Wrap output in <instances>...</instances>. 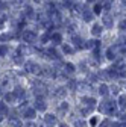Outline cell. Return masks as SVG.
<instances>
[{"mask_svg": "<svg viewBox=\"0 0 126 127\" xmlns=\"http://www.w3.org/2000/svg\"><path fill=\"white\" fill-rule=\"evenodd\" d=\"M15 98H17V97H15L14 92H8V94L5 95V101H6V103H12Z\"/></svg>", "mask_w": 126, "mask_h": 127, "instance_id": "cell-14", "label": "cell"}, {"mask_svg": "<svg viewBox=\"0 0 126 127\" xmlns=\"http://www.w3.org/2000/svg\"><path fill=\"white\" fill-rule=\"evenodd\" d=\"M62 50H64V53H67V55H71V53L74 52L68 44H64V45H62Z\"/></svg>", "mask_w": 126, "mask_h": 127, "instance_id": "cell-20", "label": "cell"}, {"mask_svg": "<svg viewBox=\"0 0 126 127\" xmlns=\"http://www.w3.org/2000/svg\"><path fill=\"white\" fill-rule=\"evenodd\" d=\"M122 3H123V5H126V0H122Z\"/></svg>", "mask_w": 126, "mask_h": 127, "instance_id": "cell-43", "label": "cell"}, {"mask_svg": "<svg viewBox=\"0 0 126 127\" xmlns=\"http://www.w3.org/2000/svg\"><path fill=\"white\" fill-rule=\"evenodd\" d=\"M102 12V5H96V6H94V14H100Z\"/></svg>", "mask_w": 126, "mask_h": 127, "instance_id": "cell-31", "label": "cell"}, {"mask_svg": "<svg viewBox=\"0 0 126 127\" xmlns=\"http://www.w3.org/2000/svg\"><path fill=\"white\" fill-rule=\"evenodd\" d=\"M99 94H100V95H106V94H108V86H106V85H100Z\"/></svg>", "mask_w": 126, "mask_h": 127, "instance_id": "cell-21", "label": "cell"}, {"mask_svg": "<svg viewBox=\"0 0 126 127\" xmlns=\"http://www.w3.org/2000/svg\"><path fill=\"white\" fill-rule=\"evenodd\" d=\"M105 11H109V9H111V2H109V0H108V2H105V5L102 6Z\"/></svg>", "mask_w": 126, "mask_h": 127, "instance_id": "cell-32", "label": "cell"}, {"mask_svg": "<svg viewBox=\"0 0 126 127\" xmlns=\"http://www.w3.org/2000/svg\"><path fill=\"white\" fill-rule=\"evenodd\" d=\"M46 53L49 55V58H52V59H56V58H58V53H56V50H55V49H49Z\"/></svg>", "mask_w": 126, "mask_h": 127, "instance_id": "cell-19", "label": "cell"}, {"mask_svg": "<svg viewBox=\"0 0 126 127\" xmlns=\"http://www.w3.org/2000/svg\"><path fill=\"white\" fill-rule=\"evenodd\" d=\"M26 127H37V126H35L34 123H27V124H26Z\"/></svg>", "mask_w": 126, "mask_h": 127, "instance_id": "cell-38", "label": "cell"}, {"mask_svg": "<svg viewBox=\"0 0 126 127\" xmlns=\"http://www.w3.org/2000/svg\"><path fill=\"white\" fill-rule=\"evenodd\" d=\"M0 112H2V114H6L8 112V107H6L5 103H0Z\"/></svg>", "mask_w": 126, "mask_h": 127, "instance_id": "cell-30", "label": "cell"}, {"mask_svg": "<svg viewBox=\"0 0 126 127\" xmlns=\"http://www.w3.org/2000/svg\"><path fill=\"white\" fill-rule=\"evenodd\" d=\"M34 2H35V3H40V2H41V0H34Z\"/></svg>", "mask_w": 126, "mask_h": 127, "instance_id": "cell-42", "label": "cell"}, {"mask_svg": "<svg viewBox=\"0 0 126 127\" xmlns=\"http://www.w3.org/2000/svg\"><path fill=\"white\" fill-rule=\"evenodd\" d=\"M2 120H3V118H2V115H0V123H2Z\"/></svg>", "mask_w": 126, "mask_h": 127, "instance_id": "cell-44", "label": "cell"}, {"mask_svg": "<svg viewBox=\"0 0 126 127\" xmlns=\"http://www.w3.org/2000/svg\"><path fill=\"white\" fill-rule=\"evenodd\" d=\"M23 39L26 41V42H34L35 39H37V35H35V32H32V30H26L24 33H23Z\"/></svg>", "mask_w": 126, "mask_h": 127, "instance_id": "cell-2", "label": "cell"}, {"mask_svg": "<svg viewBox=\"0 0 126 127\" xmlns=\"http://www.w3.org/2000/svg\"><path fill=\"white\" fill-rule=\"evenodd\" d=\"M14 94H15V97H17V98H24V97H26L24 89H23V88H20V86H17V88L14 89Z\"/></svg>", "mask_w": 126, "mask_h": 127, "instance_id": "cell-6", "label": "cell"}, {"mask_svg": "<svg viewBox=\"0 0 126 127\" xmlns=\"http://www.w3.org/2000/svg\"><path fill=\"white\" fill-rule=\"evenodd\" d=\"M99 127H113V123L109 121V120H105V121H102L100 123V126Z\"/></svg>", "mask_w": 126, "mask_h": 127, "instance_id": "cell-24", "label": "cell"}, {"mask_svg": "<svg viewBox=\"0 0 126 127\" xmlns=\"http://www.w3.org/2000/svg\"><path fill=\"white\" fill-rule=\"evenodd\" d=\"M35 114H37V109L35 107H27V109H24V117L27 120H34L35 118Z\"/></svg>", "mask_w": 126, "mask_h": 127, "instance_id": "cell-3", "label": "cell"}, {"mask_svg": "<svg viewBox=\"0 0 126 127\" xmlns=\"http://www.w3.org/2000/svg\"><path fill=\"white\" fill-rule=\"evenodd\" d=\"M14 61L17 62V64H21V58H14Z\"/></svg>", "mask_w": 126, "mask_h": 127, "instance_id": "cell-37", "label": "cell"}, {"mask_svg": "<svg viewBox=\"0 0 126 127\" xmlns=\"http://www.w3.org/2000/svg\"><path fill=\"white\" fill-rule=\"evenodd\" d=\"M119 29H120L122 32H126V20H122V21H120V24H119Z\"/></svg>", "mask_w": 126, "mask_h": 127, "instance_id": "cell-28", "label": "cell"}, {"mask_svg": "<svg viewBox=\"0 0 126 127\" xmlns=\"http://www.w3.org/2000/svg\"><path fill=\"white\" fill-rule=\"evenodd\" d=\"M71 41H73V44L76 45V49H84V41H82V38L81 36H73L71 38Z\"/></svg>", "mask_w": 126, "mask_h": 127, "instance_id": "cell-4", "label": "cell"}, {"mask_svg": "<svg viewBox=\"0 0 126 127\" xmlns=\"http://www.w3.org/2000/svg\"><path fill=\"white\" fill-rule=\"evenodd\" d=\"M9 126H11V127H23L21 121L17 120V118H11V120H9Z\"/></svg>", "mask_w": 126, "mask_h": 127, "instance_id": "cell-11", "label": "cell"}, {"mask_svg": "<svg viewBox=\"0 0 126 127\" xmlns=\"http://www.w3.org/2000/svg\"><path fill=\"white\" fill-rule=\"evenodd\" d=\"M90 2H94V0H88V3H90Z\"/></svg>", "mask_w": 126, "mask_h": 127, "instance_id": "cell-45", "label": "cell"}, {"mask_svg": "<svg viewBox=\"0 0 126 127\" xmlns=\"http://www.w3.org/2000/svg\"><path fill=\"white\" fill-rule=\"evenodd\" d=\"M3 24H5V18H3V17H0V29L3 27Z\"/></svg>", "mask_w": 126, "mask_h": 127, "instance_id": "cell-36", "label": "cell"}, {"mask_svg": "<svg viewBox=\"0 0 126 127\" xmlns=\"http://www.w3.org/2000/svg\"><path fill=\"white\" fill-rule=\"evenodd\" d=\"M106 58L109 61H114L116 59V52H114V47H111V49H108L106 50Z\"/></svg>", "mask_w": 126, "mask_h": 127, "instance_id": "cell-12", "label": "cell"}, {"mask_svg": "<svg viewBox=\"0 0 126 127\" xmlns=\"http://www.w3.org/2000/svg\"><path fill=\"white\" fill-rule=\"evenodd\" d=\"M44 121H46L47 124H50V126H53V124L56 123V117H55V115H50V114H47V115L44 117Z\"/></svg>", "mask_w": 126, "mask_h": 127, "instance_id": "cell-10", "label": "cell"}, {"mask_svg": "<svg viewBox=\"0 0 126 127\" xmlns=\"http://www.w3.org/2000/svg\"><path fill=\"white\" fill-rule=\"evenodd\" d=\"M119 77H126V71L122 68V70H119Z\"/></svg>", "mask_w": 126, "mask_h": 127, "instance_id": "cell-35", "label": "cell"}, {"mask_svg": "<svg viewBox=\"0 0 126 127\" xmlns=\"http://www.w3.org/2000/svg\"><path fill=\"white\" fill-rule=\"evenodd\" d=\"M82 15H84V20H85V21H90V20H93V12H90L88 9H84Z\"/></svg>", "mask_w": 126, "mask_h": 127, "instance_id": "cell-15", "label": "cell"}, {"mask_svg": "<svg viewBox=\"0 0 126 127\" xmlns=\"http://www.w3.org/2000/svg\"><path fill=\"white\" fill-rule=\"evenodd\" d=\"M82 103H85V104L90 106V107H94V104H96V100H94L93 97H84V98H82Z\"/></svg>", "mask_w": 126, "mask_h": 127, "instance_id": "cell-8", "label": "cell"}, {"mask_svg": "<svg viewBox=\"0 0 126 127\" xmlns=\"http://www.w3.org/2000/svg\"><path fill=\"white\" fill-rule=\"evenodd\" d=\"M119 106L122 109H126V95L125 94H122L120 97H119Z\"/></svg>", "mask_w": 126, "mask_h": 127, "instance_id": "cell-13", "label": "cell"}, {"mask_svg": "<svg viewBox=\"0 0 126 127\" xmlns=\"http://www.w3.org/2000/svg\"><path fill=\"white\" fill-rule=\"evenodd\" d=\"M82 8H84L82 5H74V6H73V11H74V12H84Z\"/></svg>", "mask_w": 126, "mask_h": 127, "instance_id": "cell-29", "label": "cell"}, {"mask_svg": "<svg viewBox=\"0 0 126 127\" xmlns=\"http://www.w3.org/2000/svg\"><path fill=\"white\" fill-rule=\"evenodd\" d=\"M64 70L67 73H74V65H73V64H70V62H67L65 65H64Z\"/></svg>", "mask_w": 126, "mask_h": 127, "instance_id": "cell-18", "label": "cell"}, {"mask_svg": "<svg viewBox=\"0 0 126 127\" xmlns=\"http://www.w3.org/2000/svg\"><path fill=\"white\" fill-rule=\"evenodd\" d=\"M67 92H65V88H58L56 89V92H55V97H58V98H61V97H64Z\"/></svg>", "mask_w": 126, "mask_h": 127, "instance_id": "cell-16", "label": "cell"}, {"mask_svg": "<svg viewBox=\"0 0 126 127\" xmlns=\"http://www.w3.org/2000/svg\"><path fill=\"white\" fill-rule=\"evenodd\" d=\"M68 88H70L71 91H74V89H77V83H76L74 80H70V82H68Z\"/></svg>", "mask_w": 126, "mask_h": 127, "instance_id": "cell-27", "label": "cell"}, {"mask_svg": "<svg viewBox=\"0 0 126 127\" xmlns=\"http://www.w3.org/2000/svg\"><path fill=\"white\" fill-rule=\"evenodd\" d=\"M103 23H105V26H106V27H111V26H113L111 17H105V18H103Z\"/></svg>", "mask_w": 126, "mask_h": 127, "instance_id": "cell-25", "label": "cell"}, {"mask_svg": "<svg viewBox=\"0 0 126 127\" xmlns=\"http://www.w3.org/2000/svg\"><path fill=\"white\" fill-rule=\"evenodd\" d=\"M91 32H93L94 36H100V35H102V26H100V24H94Z\"/></svg>", "mask_w": 126, "mask_h": 127, "instance_id": "cell-9", "label": "cell"}, {"mask_svg": "<svg viewBox=\"0 0 126 127\" xmlns=\"http://www.w3.org/2000/svg\"><path fill=\"white\" fill-rule=\"evenodd\" d=\"M120 126H122L120 123H113V127H120Z\"/></svg>", "mask_w": 126, "mask_h": 127, "instance_id": "cell-40", "label": "cell"}, {"mask_svg": "<svg viewBox=\"0 0 126 127\" xmlns=\"http://www.w3.org/2000/svg\"><path fill=\"white\" fill-rule=\"evenodd\" d=\"M59 110H61V112H64V110H65V112H67V110H68V103L67 101H62L59 104Z\"/></svg>", "mask_w": 126, "mask_h": 127, "instance_id": "cell-22", "label": "cell"}, {"mask_svg": "<svg viewBox=\"0 0 126 127\" xmlns=\"http://www.w3.org/2000/svg\"><path fill=\"white\" fill-rule=\"evenodd\" d=\"M90 124H91V126H97V118H96V117H93V118L90 120Z\"/></svg>", "mask_w": 126, "mask_h": 127, "instance_id": "cell-34", "label": "cell"}, {"mask_svg": "<svg viewBox=\"0 0 126 127\" xmlns=\"http://www.w3.org/2000/svg\"><path fill=\"white\" fill-rule=\"evenodd\" d=\"M59 127H68V126H67V124H61Z\"/></svg>", "mask_w": 126, "mask_h": 127, "instance_id": "cell-41", "label": "cell"}, {"mask_svg": "<svg viewBox=\"0 0 126 127\" xmlns=\"http://www.w3.org/2000/svg\"><path fill=\"white\" fill-rule=\"evenodd\" d=\"M113 91H114V94H117V91H119V86H113Z\"/></svg>", "mask_w": 126, "mask_h": 127, "instance_id": "cell-39", "label": "cell"}, {"mask_svg": "<svg viewBox=\"0 0 126 127\" xmlns=\"http://www.w3.org/2000/svg\"><path fill=\"white\" fill-rule=\"evenodd\" d=\"M26 71L27 73H32V74H35V76H40L41 74V67L38 65V64H35V62H26Z\"/></svg>", "mask_w": 126, "mask_h": 127, "instance_id": "cell-1", "label": "cell"}, {"mask_svg": "<svg viewBox=\"0 0 126 127\" xmlns=\"http://www.w3.org/2000/svg\"><path fill=\"white\" fill-rule=\"evenodd\" d=\"M50 39H52L53 45H56V44H61V42H62V36H61V33H52V35H50Z\"/></svg>", "mask_w": 126, "mask_h": 127, "instance_id": "cell-7", "label": "cell"}, {"mask_svg": "<svg viewBox=\"0 0 126 127\" xmlns=\"http://www.w3.org/2000/svg\"><path fill=\"white\" fill-rule=\"evenodd\" d=\"M34 107H35L37 110H41V112H44V110L47 109V104H46L43 100H40V98H38V100L35 101V106H34Z\"/></svg>", "mask_w": 126, "mask_h": 127, "instance_id": "cell-5", "label": "cell"}, {"mask_svg": "<svg viewBox=\"0 0 126 127\" xmlns=\"http://www.w3.org/2000/svg\"><path fill=\"white\" fill-rule=\"evenodd\" d=\"M74 127H87V124H85L82 120H76V121H74Z\"/></svg>", "mask_w": 126, "mask_h": 127, "instance_id": "cell-26", "label": "cell"}, {"mask_svg": "<svg viewBox=\"0 0 126 127\" xmlns=\"http://www.w3.org/2000/svg\"><path fill=\"white\" fill-rule=\"evenodd\" d=\"M85 47H87V49H94V47H99V42L97 41H87Z\"/></svg>", "mask_w": 126, "mask_h": 127, "instance_id": "cell-17", "label": "cell"}, {"mask_svg": "<svg viewBox=\"0 0 126 127\" xmlns=\"http://www.w3.org/2000/svg\"><path fill=\"white\" fill-rule=\"evenodd\" d=\"M6 53H8V45L2 44V45H0V56H5Z\"/></svg>", "mask_w": 126, "mask_h": 127, "instance_id": "cell-23", "label": "cell"}, {"mask_svg": "<svg viewBox=\"0 0 126 127\" xmlns=\"http://www.w3.org/2000/svg\"><path fill=\"white\" fill-rule=\"evenodd\" d=\"M49 38H50V35H47V33L43 35V36H41V42H47V41H49Z\"/></svg>", "mask_w": 126, "mask_h": 127, "instance_id": "cell-33", "label": "cell"}]
</instances>
